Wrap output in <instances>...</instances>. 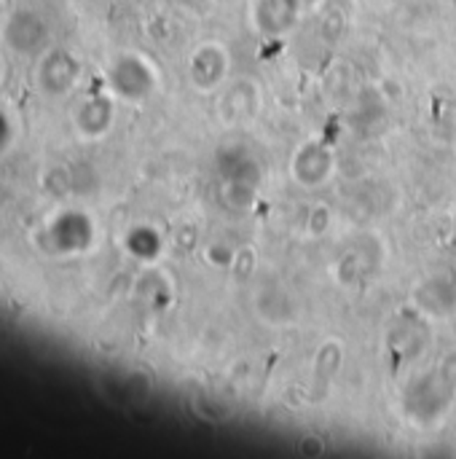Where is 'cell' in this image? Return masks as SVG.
I'll use <instances>...</instances> for the list:
<instances>
[{
  "label": "cell",
  "instance_id": "obj_2",
  "mask_svg": "<svg viewBox=\"0 0 456 459\" xmlns=\"http://www.w3.org/2000/svg\"><path fill=\"white\" fill-rule=\"evenodd\" d=\"M220 56H223V51L220 48H212V46H207L199 56H194V62H191L194 86H199V89H215L223 81V75H226V59L218 62Z\"/></svg>",
  "mask_w": 456,
  "mask_h": 459
},
{
  "label": "cell",
  "instance_id": "obj_1",
  "mask_svg": "<svg viewBox=\"0 0 456 459\" xmlns=\"http://www.w3.org/2000/svg\"><path fill=\"white\" fill-rule=\"evenodd\" d=\"M333 169V159L331 153L317 145V143H306L301 145V151L296 153V161H293V175L301 186H320L328 180Z\"/></svg>",
  "mask_w": 456,
  "mask_h": 459
},
{
  "label": "cell",
  "instance_id": "obj_3",
  "mask_svg": "<svg viewBox=\"0 0 456 459\" xmlns=\"http://www.w3.org/2000/svg\"><path fill=\"white\" fill-rule=\"evenodd\" d=\"M223 108H226V110H234L239 121L250 118V116L258 110V94H255V89L250 86V81H242L239 89H234V91L226 97Z\"/></svg>",
  "mask_w": 456,
  "mask_h": 459
}]
</instances>
